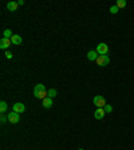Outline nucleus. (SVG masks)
<instances>
[{"label": "nucleus", "instance_id": "nucleus-13", "mask_svg": "<svg viewBox=\"0 0 134 150\" xmlns=\"http://www.w3.org/2000/svg\"><path fill=\"white\" fill-rule=\"evenodd\" d=\"M57 90H55V88H50L48 91H47V95H48V98H51V99H52V98H55L57 97Z\"/></svg>", "mask_w": 134, "mask_h": 150}, {"label": "nucleus", "instance_id": "nucleus-4", "mask_svg": "<svg viewBox=\"0 0 134 150\" xmlns=\"http://www.w3.org/2000/svg\"><path fill=\"white\" fill-rule=\"evenodd\" d=\"M93 102H94V105L97 106V107H105L107 103H106L105 98L101 97V95H97V97H94V99H93Z\"/></svg>", "mask_w": 134, "mask_h": 150}, {"label": "nucleus", "instance_id": "nucleus-22", "mask_svg": "<svg viewBox=\"0 0 134 150\" xmlns=\"http://www.w3.org/2000/svg\"><path fill=\"white\" fill-rule=\"evenodd\" d=\"M78 150H85V149H78Z\"/></svg>", "mask_w": 134, "mask_h": 150}, {"label": "nucleus", "instance_id": "nucleus-20", "mask_svg": "<svg viewBox=\"0 0 134 150\" xmlns=\"http://www.w3.org/2000/svg\"><path fill=\"white\" fill-rule=\"evenodd\" d=\"M4 55H6V58H7V59H12V56H14V55H12V53H10L8 50L6 51V54H4Z\"/></svg>", "mask_w": 134, "mask_h": 150}, {"label": "nucleus", "instance_id": "nucleus-2", "mask_svg": "<svg viewBox=\"0 0 134 150\" xmlns=\"http://www.w3.org/2000/svg\"><path fill=\"white\" fill-rule=\"evenodd\" d=\"M95 63L98 64V66H101V67H105V66H107V64L110 63V58L107 55H99L98 59L95 60Z\"/></svg>", "mask_w": 134, "mask_h": 150}, {"label": "nucleus", "instance_id": "nucleus-14", "mask_svg": "<svg viewBox=\"0 0 134 150\" xmlns=\"http://www.w3.org/2000/svg\"><path fill=\"white\" fill-rule=\"evenodd\" d=\"M7 109H8V106H7L6 102H4V101L0 102V111H1V114H4V113L7 111Z\"/></svg>", "mask_w": 134, "mask_h": 150}, {"label": "nucleus", "instance_id": "nucleus-21", "mask_svg": "<svg viewBox=\"0 0 134 150\" xmlns=\"http://www.w3.org/2000/svg\"><path fill=\"white\" fill-rule=\"evenodd\" d=\"M18 4H19V6H23V4H24V0H19Z\"/></svg>", "mask_w": 134, "mask_h": 150}, {"label": "nucleus", "instance_id": "nucleus-16", "mask_svg": "<svg viewBox=\"0 0 134 150\" xmlns=\"http://www.w3.org/2000/svg\"><path fill=\"white\" fill-rule=\"evenodd\" d=\"M115 6L118 8H124V7H126V1H125V0H118Z\"/></svg>", "mask_w": 134, "mask_h": 150}, {"label": "nucleus", "instance_id": "nucleus-19", "mask_svg": "<svg viewBox=\"0 0 134 150\" xmlns=\"http://www.w3.org/2000/svg\"><path fill=\"white\" fill-rule=\"evenodd\" d=\"M7 119H8V115H4V114L0 115V121H1V123H6L7 122Z\"/></svg>", "mask_w": 134, "mask_h": 150}, {"label": "nucleus", "instance_id": "nucleus-9", "mask_svg": "<svg viewBox=\"0 0 134 150\" xmlns=\"http://www.w3.org/2000/svg\"><path fill=\"white\" fill-rule=\"evenodd\" d=\"M26 110V106L23 105V103H15L14 106H12V111L18 113V114H20V113H23Z\"/></svg>", "mask_w": 134, "mask_h": 150}, {"label": "nucleus", "instance_id": "nucleus-17", "mask_svg": "<svg viewBox=\"0 0 134 150\" xmlns=\"http://www.w3.org/2000/svg\"><path fill=\"white\" fill-rule=\"evenodd\" d=\"M103 110H105V113H111V111H113V106H111V105H106L105 107H103Z\"/></svg>", "mask_w": 134, "mask_h": 150}, {"label": "nucleus", "instance_id": "nucleus-15", "mask_svg": "<svg viewBox=\"0 0 134 150\" xmlns=\"http://www.w3.org/2000/svg\"><path fill=\"white\" fill-rule=\"evenodd\" d=\"M12 36H14V34H12L11 30H6V31L3 32V38H6V39H11Z\"/></svg>", "mask_w": 134, "mask_h": 150}, {"label": "nucleus", "instance_id": "nucleus-5", "mask_svg": "<svg viewBox=\"0 0 134 150\" xmlns=\"http://www.w3.org/2000/svg\"><path fill=\"white\" fill-rule=\"evenodd\" d=\"M19 121H20V117H19L18 113L11 111L10 114H8V122L10 123H18Z\"/></svg>", "mask_w": 134, "mask_h": 150}, {"label": "nucleus", "instance_id": "nucleus-8", "mask_svg": "<svg viewBox=\"0 0 134 150\" xmlns=\"http://www.w3.org/2000/svg\"><path fill=\"white\" fill-rule=\"evenodd\" d=\"M99 54L97 53V50H91V51H88L87 53V59L91 60V62H95L97 59H98Z\"/></svg>", "mask_w": 134, "mask_h": 150}, {"label": "nucleus", "instance_id": "nucleus-10", "mask_svg": "<svg viewBox=\"0 0 134 150\" xmlns=\"http://www.w3.org/2000/svg\"><path fill=\"white\" fill-rule=\"evenodd\" d=\"M18 7H19L18 1H8L7 3V10L8 11H16Z\"/></svg>", "mask_w": 134, "mask_h": 150}, {"label": "nucleus", "instance_id": "nucleus-3", "mask_svg": "<svg viewBox=\"0 0 134 150\" xmlns=\"http://www.w3.org/2000/svg\"><path fill=\"white\" fill-rule=\"evenodd\" d=\"M97 53H98L99 55H107V53H109V46L106 44V43H99V44L97 46Z\"/></svg>", "mask_w": 134, "mask_h": 150}, {"label": "nucleus", "instance_id": "nucleus-18", "mask_svg": "<svg viewBox=\"0 0 134 150\" xmlns=\"http://www.w3.org/2000/svg\"><path fill=\"white\" fill-rule=\"evenodd\" d=\"M118 11H119V8L117 7V6H113V7H110V12H111V14H118Z\"/></svg>", "mask_w": 134, "mask_h": 150}, {"label": "nucleus", "instance_id": "nucleus-7", "mask_svg": "<svg viewBox=\"0 0 134 150\" xmlns=\"http://www.w3.org/2000/svg\"><path fill=\"white\" fill-rule=\"evenodd\" d=\"M105 110H103V107H98L95 110V113H94V118L98 119V121H101V119H103V117H105Z\"/></svg>", "mask_w": 134, "mask_h": 150}, {"label": "nucleus", "instance_id": "nucleus-11", "mask_svg": "<svg viewBox=\"0 0 134 150\" xmlns=\"http://www.w3.org/2000/svg\"><path fill=\"white\" fill-rule=\"evenodd\" d=\"M42 105H43V107H44V109H50V107H52V99L47 97L46 99H43Z\"/></svg>", "mask_w": 134, "mask_h": 150}, {"label": "nucleus", "instance_id": "nucleus-12", "mask_svg": "<svg viewBox=\"0 0 134 150\" xmlns=\"http://www.w3.org/2000/svg\"><path fill=\"white\" fill-rule=\"evenodd\" d=\"M11 43L12 44H21V36H19V35H15L14 34V36L11 38Z\"/></svg>", "mask_w": 134, "mask_h": 150}, {"label": "nucleus", "instance_id": "nucleus-6", "mask_svg": "<svg viewBox=\"0 0 134 150\" xmlns=\"http://www.w3.org/2000/svg\"><path fill=\"white\" fill-rule=\"evenodd\" d=\"M12 44L11 43V39H6V38H1L0 39V48L1 50H8V47Z\"/></svg>", "mask_w": 134, "mask_h": 150}, {"label": "nucleus", "instance_id": "nucleus-1", "mask_svg": "<svg viewBox=\"0 0 134 150\" xmlns=\"http://www.w3.org/2000/svg\"><path fill=\"white\" fill-rule=\"evenodd\" d=\"M34 95H35L36 98H39V99H46L48 95H47V90L46 87H44V84L39 83L35 86V88H34Z\"/></svg>", "mask_w": 134, "mask_h": 150}]
</instances>
